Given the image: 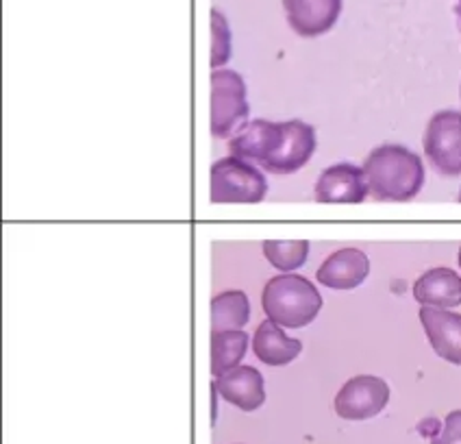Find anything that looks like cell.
Here are the masks:
<instances>
[{
    "instance_id": "obj_1",
    "label": "cell",
    "mask_w": 461,
    "mask_h": 444,
    "mask_svg": "<svg viewBox=\"0 0 461 444\" xmlns=\"http://www.w3.org/2000/svg\"><path fill=\"white\" fill-rule=\"evenodd\" d=\"M364 177L372 198L405 203L422 190L424 164L405 146L384 144L364 161Z\"/></svg>"
},
{
    "instance_id": "obj_2",
    "label": "cell",
    "mask_w": 461,
    "mask_h": 444,
    "mask_svg": "<svg viewBox=\"0 0 461 444\" xmlns=\"http://www.w3.org/2000/svg\"><path fill=\"white\" fill-rule=\"evenodd\" d=\"M261 307L279 327L303 329L321 313L322 296L305 276L276 275L261 292Z\"/></svg>"
},
{
    "instance_id": "obj_3",
    "label": "cell",
    "mask_w": 461,
    "mask_h": 444,
    "mask_svg": "<svg viewBox=\"0 0 461 444\" xmlns=\"http://www.w3.org/2000/svg\"><path fill=\"white\" fill-rule=\"evenodd\" d=\"M268 195V181L250 166L242 157H222L212 166V187H209V201L212 203H253L264 201Z\"/></svg>"
},
{
    "instance_id": "obj_4",
    "label": "cell",
    "mask_w": 461,
    "mask_h": 444,
    "mask_svg": "<svg viewBox=\"0 0 461 444\" xmlns=\"http://www.w3.org/2000/svg\"><path fill=\"white\" fill-rule=\"evenodd\" d=\"M244 78L235 70H213L212 75V133L224 140L249 122Z\"/></svg>"
},
{
    "instance_id": "obj_5",
    "label": "cell",
    "mask_w": 461,
    "mask_h": 444,
    "mask_svg": "<svg viewBox=\"0 0 461 444\" xmlns=\"http://www.w3.org/2000/svg\"><path fill=\"white\" fill-rule=\"evenodd\" d=\"M424 153L439 175H461V112L444 109L433 113L424 131Z\"/></svg>"
},
{
    "instance_id": "obj_6",
    "label": "cell",
    "mask_w": 461,
    "mask_h": 444,
    "mask_svg": "<svg viewBox=\"0 0 461 444\" xmlns=\"http://www.w3.org/2000/svg\"><path fill=\"white\" fill-rule=\"evenodd\" d=\"M390 385L375 375H357L348 379L335 396V412L344 421H368L385 410Z\"/></svg>"
},
{
    "instance_id": "obj_7",
    "label": "cell",
    "mask_w": 461,
    "mask_h": 444,
    "mask_svg": "<svg viewBox=\"0 0 461 444\" xmlns=\"http://www.w3.org/2000/svg\"><path fill=\"white\" fill-rule=\"evenodd\" d=\"M283 129H285V140H283L281 149L270 159L261 161L259 166L272 175H294L312 159L313 150H316V131L303 120L283 122Z\"/></svg>"
},
{
    "instance_id": "obj_8",
    "label": "cell",
    "mask_w": 461,
    "mask_h": 444,
    "mask_svg": "<svg viewBox=\"0 0 461 444\" xmlns=\"http://www.w3.org/2000/svg\"><path fill=\"white\" fill-rule=\"evenodd\" d=\"M285 140L283 122H270V120H250L235 131L229 140V150L235 157L253 161L270 159L281 149Z\"/></svg>"
},
{
    "instance_id": "obj_9",
    "label": "cell",
    "mask_w": 461,
    "mask_h": 444,
    "mask_svg": "<svg viewBox=\"0 0 461 444\" xmlns=\"http://www.w3.org/2000/svg\"><path fill=\"white\" fill-rule=\"evenodd\" d=\"M316 195L318 203H348V205H357L364 203L368 192V183H366L364 168H357L353 164H335L331 168L322 170V175L316 181Z\"/></svg>"
},
{
    "instance_id": "obj_10",
    "label": "cell",
    "mask_w": 461,
    "mask_h": 444,
    "mask_svg": "<svg viewBox=\"0 0 461 444\" xmlns=\"http://www.w3.org/2000/svg\"><path fill=\"white\" fill-rule=\"evenodd\" d=\"M287 23L301 38H318L333 29L342 14V0H283Z\"/></svg>"
},
{
    "instance_id": "obj_11",
    "label": "cell",
    "mask_w": 461,
    "mask_h": 444,
    "mask_svg": "<svg viewBox=\"0 0 461 444\" xmlns=\"http://www.w3.org/2000/svg\"><path fill=\"white\" fill-rule=\"evenodd\" d=\"M213 388L224 401L240 407L242 412H255L264 405L266 388L264 377L253 366H235L213 379Z\"/></svg>"
},
{
    "instance_id": "obj_12",
    "label": "cell",
    "mask_w": 461,
    "mask_h": 444,
    "mask_svg": "<svg viewBox=\"0 0 461 444\" xmlns=\"http://www.w3.org/2000/svg\"><path fill=\"white\" fill-rule=\"evenodd\" d=\"M368 275V255L359 249H342L324 259V264L318 268L316 279L331 290H353V287L364 284Z\"/></svg>"
},
{
    "instance_id": "obj_13",
    "label": "cell",
    "mask_w": 461,
    "mask_h": 444,
    "mask_svg": "<svg viewBox=\"0 0 461 444\" xmlns=\"http://www.w3.org/2000/svg\"><path fill=\"white\" fill-rule=\"evenodd\" d=\"M420 322L433 351L447 362L461 366V313L422 307Z\"/></svg>"
},
{
    "instance_id": "obj_14",
    "label": "cell",
    "mask_w": 461,
    "mask_h": 444,
    "mask_svg": "<svg viewBox=\"0 0 461 444\" xmlns=\"http://www.w3.org/2000/svg\"><path fill=\"white\" fill-rule=\"evenodd\" d=\"M413 299L422 307L450 310L461 305V276L450 268L427 270L413 284Z\"/></svg>"
},
{
    "instance_id": "obj_15",
    "label": "cell",
    "mask_w": 461,
    "mask_h": 444,
    "mask_svg": "<svg viewBox=\"0 0 461 444\" xmlns=\"http://www.w3.org/2000/svg\"><path fill=\"white\" fill-rule=\"evenodd\" d=\"M253 349L259 362L268 366H285L301 355L303 344L301 340L287 338L283 327L268 321L259 322L255 336H253Z\"/></svg>"
},
{
    "instance_id": "obj_16",
    "label": "cell",
    "mask_w": 461,
    "mask_h": 444,
    "mask_svg": "<svg viewBox=\"0 0 461 444\" xmlns=\"http://www.w3.org/2000/svg\"><path fill=\"white\" fill-rule=\"evenodd\" d=\"M249 318L250 303L244 292L227 290L212 299V331H240Z\"/></svg>"
},
{
    "instance_id": "obj_17",
    "label": "cell",
    "mask_w": 461,
    "mask_h": 444,
    "mask_svg": "<svg viewBox=\"0 0 461 444\" xmlns=\"http://www.w3.org/2000/svg\"><path fill=\"white\" fill-rule=\"evenodd\" d=\"M249 349V336L240 331H212V373L213 377L227 373L242 362Z\"/></svg>"
},
{
    "instance_id": "obj_18",
    "label": "cell",
    "mask_w": 461,
    "mask_h": 444,
    "mask_svg": "<svg viewBox=\"0 0 461 444\" xmlns=\"http://www.w3.org/2000/svg\"><path fill=\"white\" fill-rule=\"evenodd\" d=\"M261 249H264L266 259L283 273L301 268L309 255L307 240H266Z\"/></svg>"
},
{
    "instance_id": "obj_19",
    "label": "cell",
    "mask_w": 461,
    "mask_h": 444,
    "mask_svg": "<svg viewBox=\"0 0 461 444\" xmlns=\"http://www.w3.org/2000/svg\"><path fill=\"white\" fill-rule=\"evenodd\" d=\"M230 29L227 18L212 9V68L220 70L230 59Z\"/></svg>"
},
{
    "instance_id": "obj_20",
    "label": "cell",
    "mask_w": 461,
    "mask_h": 444,
    "mask_svg": "<svg viewBox=\"0 0 461 444\" xmlns=\"http://www.w3.org/2000/svg\"><path fill=\"white\" fill-rule=\"evenodd\" d=\"M431 444H461V410L450 412L442 431L433 438Z\"/></svg>"
},
{
    "instance_id": "obj_21",
    "label": "cell",
    "mask_w": 461,
    "mask_h": 444,
    "mask_svg": "<svg viewBox=\"0 0 461 444\" xmlns=\"http://www.w3.org/2000/svg\"><path fill=\"white\" fill-rule=\"evenodd\" d=\"M455 12H457V18H459V23H461V0H457V5H455Z\"/></svg>"
},
{
    "instance_id": "obj_22",
    "label": "cell",
    "mask_w": 461,
    "mask_h": 444,
    "mask_svg": "<svg viewBox=\"0 0 461 444\" xmlns=\"http://www.w3.org/2000/svg\"><path fill=\"white\" fill-rule=\"evenodd\" d=\"M459 266H461V247H459Z\"/></svg>"
},
{
    "instance_id": "obj_23",
    "label": "cell",
    "mask_w": 461,
    "mask_h": 444,
    "mask_svg": "<svg viewBox=\"0 0 461 444\" xmlns=\"http://www.w3.org/2000/svg\"><path fill=\"white\" fill-rule=\"evenodd\" d=\"M459 201H461V195H459Z\"/></svg>"
}]
</instances>
